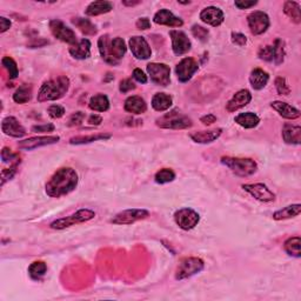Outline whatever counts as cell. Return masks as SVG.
Listing matches in <instances>:
<instances>
[{
    "mask_svg": "<svg viewBox=\"0 0 301 301\" xmlns=\"http://www.w3.org/2000/svg\"><path fill=\"white\" fill-rule=\"evenodd\" d=\"M198 69H199V64L193 58H183L175 67V73L180 83H187L194 76Z\"/></svg>",
    "mask_w": 301,
    "mask_h": 301,
    "instance_id": "obj_14",
    "label": "cell"
},
{
    "mask_svg": "<svg viewBox=\"0 0 301 301\" xmlns=\"http://www.w3.org/2000/svg\"><path fill=\"white\" fill-rule=\"evenodd\" d=\"M200 19L204 21L205 24L211 25L213 27L220 26L225 20V16L223 12L219 7L215 6H208L200 12Z\"/></svg>",
    "mask_w": 301,
    "mask_h": 301,
    "instance_id": "obj_18",
    "label": "cell"
},
{
    "mask_svg": "<svg viewBox=\"0 0 301 301\" xmlns=\"http://www.w3.org/2000/svg\"><path fill=\"white\" fill-rule=\"evenodd\" d=\"M47 113L52 119H59L62 116L65 115V108L60 105H51L49 108H47Z\"/></svg>",
    "mask_w": 301,
    "mask_h": 301,
    "instance_id": "obj_47",
    "label": "cell"
},
{
    "mask_svg": "<svg viewBox=\"0 0 301 301\" xmlns=\"http://www.w3.org/2000/svg\"><path fill=\"white\" fill-rule=\"evenodd\" d=\"M123 4L125 6H135L138 5V4H140V2H123Z\"/></svg>",
    "mask_w": 301,
    "mask_h": 301,
    "instance_id": "obj_58",
    "label": "cell"
},
{
    "mask_svg": "<svg viewBox=\"0 0 301 301\" xmlns=\"http://www.w3.org/2000/svg\"><path fill=\"white\" fill-rule=\"evenodd\" d=\"M221 164L229 167L238 177H251L258 170V165L251 158H233L222 157Z\"/></svg>",
    "mask_w": 301,
    "mask_h": 301,
    "instance_id": "obj_4",
    "label": "cell"
},
{
    "mask_svg": "<svg viewBox=\"0 0 301 301\" xmlns=\"http://www.w3.org/2000/svg\"><path fill=\"white\" fill-rule=\"evenodd\" d=\"M130 49L132 51V54L137 58V59H148L152 56V50L148 45L147 40L144 36L135 35L130 39Z\"/></svg>",
    "mask_w": 301,
    "mask_h": 301,
    "instance_id": "obj_15",
    "label": "cell"
},
{
    "mask_svg": "<svg viewBox=\"0 0 301 301\" xmlns=\"http://www.w3.org/2000/svg\"><path fill=\"white\" fill-rule=\"evenodd\" d=\"M2 64L4 67L7 69L10 74V79H16L18 74H19V71H18L17 62L14 61L11 57H4L2 60Z\"/></svg>",
    "mask_w": 301,
    "mask_h": 301,
    "instance_id": "obj_40",
    "label": "cell"
},
{
    "mask_svg": "<svg viewBox=\"0 0 301 301\" xmlns=\"http://www.w3.org/2000/svg\"><path fill=\"white\" fill-rule=\"evenodd\" d=\"M147 72L150 80L159 86H167L171 82V68L166 64L150 62L147 65Z\"/></svg>",
    "mask_w": 301,
    "mask_h": 301,
    "instance_id": "obj_9",
    "label": "cell"
},
{
    "mask_svg": "<svg viewBox=\"0 0 301 301\" xmlns=\"http://www.w3.org/2000/svg\"><path fill=\"white\" fill-rule=\"evenodd\" d=\"M19 164H13L10 165V168H5V170L2 171V186L5 185L7 180H11L14 177V174L17 173V168Z\"/></svg>",
    "mask_w": 301,
    "mask_h": 301,
    "instance_id": "obj_46",
    "label": "cell"
},
{
    "mask_svg": "<svg viewBox=\"0 0 301 301\" xmlns=\"http://www.w3.org/2000/svg\"><path fill=\"white\" fill-rule=\"evenodd\" d=\"M153 21L158 25H165L168 27H181L183 25V21L180 18L174 16L170 10L161 9L154 14Z\"/></svg>",
    "mask_w": 301,
    "mask_h": 301,
    "instance_id": "obj_19",
    "label": "cell"
},
{
    "mask_svg": "<svg viewBox=\"0 0 301 301\" xmlns=\"http://www.w3.org/2000/svg\"><path fill=\"white\" fill-rule=\"evenodd\" d=\"M174 221L183 231H191L200 221V215L192 208H181L174 213Z\"/></svg>",
    "mask_w": 301,
    "mask_h": 301,
    "instance_id": "obj_10",
    "label": "cell"
},
{
    "mask_svg": "<svg viewBox=\"0 0 301 301\" xmlns=\"http://www.w3.org/2000/svg\"><path fill=\"white\" fill-rule=\"evenodd\" d=\"M252 100V94L248 90H240L238 91L232 98L230 99L226 104V109L229 112H236L238 109L245 107Z\"/></svg>",
    "mask_w": 301,
    "mask_h": 301,
    "instance_id": "obj_21",
    "label": "cell"
},
{
    "mask_svg": "<svg viewBox=\"0 0 301 301\" xmlns=\"http://www.w3.org/2000/svg\"><path fill=\"white\" fill-rule=\"evenodd\" d=\"M11 27V21L5 17H0V32H6Z\"/></svg>",
    "mask_w": 301,
    "mask_h": 301,
    "instance_id": "obj_55",
    "label": "cell"
},
{
    "mask_svg": "<svg viewBox=\"0 0 301 301\" xmlns=\"http://www.w3.org/2000/svg\"><path fill=\"white\" fill-rule=\"evenodd\" d=\"M242 189L251 194L254 199L261 201V203H271V201L275 200V194L265 183H245V185H242Z\"/></svg>",
    "mask_w": 301,
    "mask_h": 301,
    "instance_id": "obj_13",
    "label": "cell"
},
{
    "mask_svg": "<svg viewBox=\"0 0 301 301\" xmlns=\"http://www.w3.org/2000/svg\"><path fill=\"white\" fill-rule=\"evenodd\" d=\"M32 131L35 132V133H45V132H53L54 131V125L53 124H44V125H35V126L32 127Z\"/></svg>",
    "mask_w": 301,
    "mask_h": 301,
    "instance_id": "obj_51",
    "label": "cell"
},
{
    "mask_svg": "<svg viewBox=\"0 0 301 301\" xmlns=\"http://www.w3.org/2000/svg\"><path fill=\"white\" fill-rule=\"evenodd\" d=\"M72 23L76 25L77 27L82 31L84 34L86 35H95L97 34V27L92 23L90 19H85V18H73Z\"/></svg>",
    "mask_w": 301,
    "mask_h": 301,
    "instance_id": "obj_34",
    "label": "cell"
},
{
    "mask_svg": "<svg viewBox=\"0 0 301 301\" xmlns=\"http://www.w3.org/2000/svg\"><path fill=\"white\" fill-rule=\"evenodd\" d=\"M154 179H156V182L160 183V185H164V183L173 181L175 179V173L171 170V168H163V170L157 172Z\"/></svg>",
    "mask_w": 301,
    "mask_h": 301,
    "instance_id": "obj_39",
    "label": "cell"
},
{
    "mask_svg": "<svg viewBox=\"0 0 301 301\" xmlns=\"http://www.w3.org/2000/svg\"><path fill=\"white\" fill-rule=\"evenodd\" d=\"M69 89V79L65 76H59L57 78L47 80L42 85L38 93L39 102L58 100L67 93Z\"/></svg>",
    "mask_w": 301,
    "mask_h": 301,
    "instance_id": "obj_3",
    "label": "cell"
},
{
    "mask_svg": "<svg viewBox=\"0 0 301 301\" xmlns=\"http://www.w3.org/2000/svg\"><path fill=\"white\" fill-rule=\"evenodd\" d=\"M221 133L222 128H215V130L211 131L193 132V133L190 134V138L197 144H211V142L215 141L216 139H219Z\"/></svg>",
    "mask_w": 301,
    "mask_h": 301,
    "instance_id": "obj_24",
    "label": "cell"
},
{
    "mask_svg": "<svg viewBox=\"0 0 301 301\" xmlns=\"http://www.w3.org/2000/svg\"><path fill=\"white\" fill-rule=\"evenodd\" d=\"M79 177L72 167H61L56 171L50 180L46 182L47 196L61 198L73 192L78 186Z\"/></svg>",
    "mask_w": 301,
    "mask_h": 301,
    "instance_id": "obj_1",
    "label": "cell"
},
{
    "mask_svg": "<svg viewBox=\"0 0 301 301\" xmlns=\"http://www.w3.org/2000/svg\"><path fill=\"white\" fill-rule=\"evenodd\" d=\"M271 107L273 108L274 111H277L282 118L288 119V120H295L300 118L301 116V113L298 108L293 107V106L284 101H273L271 104Z\"/></svg>",
    "mask_w": 301,
    "mask_h": 301,
    "instance_id": "obj_22",
    "label": "cell"
},
{
    "mask_svg": "<svg viewBox=\"0 0 301 301\" xmlns=\"http://www.w3.org/2000/svg\"><path fill=\"white\" fill-rule=\"evenodd\" d=\"M300 246H301V239L299 237H293L289 238L285 241L284 248L287 254L295 256V258H300L301 252H300Z\"/></svg>",
    "mask_w": 301,
    "mask_h": 301,
    "instance_id": "obj_37",
    "label": "cell"
},
{
    "mask_svg": "<svg viewBox=\"0 0 301 301\" xmlns=\"http://www.w3.org/2000/svg\"><path fill=\"white\" fill-rule=\"evenodd\" d=\"M274 61L275 64H281L285 58V45L281 39H277L274 43Z\"/></svg>",
    "mask_w": 301,
    "mask_h": 301,
    "instance_id": "obj_41",
    "label": "cell"
},
{
    "mask_svg": "<svg viewBox=\"0 0 301 301\" xmlns=\"http://www.w3.org/2000/svg\"><path fill=\"white\" fill-rule=\"evenodd\" d=\"M60 137L58 135H46V137H33V138H28L26 140L19 141L18 142V146L21 149H26V150H32L39 147H43V146H47V145H53L59 142Z\"/></svg>",
    "mask_w": 301,
    "mask_h": 301,
    "instance_id": "obj_17",
    "label": "cell"
},
{
    "mask_svg": "<svg viewBox=\"0 0 301 301\" xmlns=\"http://www.w3.org/2000/svg\"><path fill=\"white\" fill-rule=\"evenodd\" d=\"M89 106H90V108L92 109V111H95V112H106V111H108L109 100H108L107 95H105L102 93L93 95V97L90 99Z\"/></svg>",
    "mask_w": 301,
    "mask_h": 301,
    "instance_id": "obj_32",
    "label": "cell"
},
{
    "mask_svg": "<svg viewBox=\"0 0 301 301\" xmlns=\"http://www.w3.org/2000/svg\"><path fill=\"white\" fill-rule=\"evenodd\" d=\"M275 87H277L278 93L280 95H288L291 93V87L288 86L286 79L282 78V77H278V78L275 79Z\"/></svg>",
    "mask_w": 301,
    "mask_h": 301,
    "instance_id": "obj_43",
    "label": "cell"
},
{
    "mask_svg": "<svg viewBox=\"0 0 301 301\" xmlns=\"http://www.w3.org/2000/svg\"><path fill=\"white\" fill-rule=\"evenodd\" d=\"M133 78L140 84L147 83V76L145 74L144 71H141L140 68H135L133 71Z\"/></svg>",
    "mask_w": 301,
    "mask_h": 301,
    "instance_id": "obj_52",
    "label": "cell"
},
{
    "mask_svg": "<svg viewBox=\"0 0 301 301\" xmlns=\"http://www.w3.org/2000/svg\"><path fill=\"white\" fill-rule=\"evenodd\" d=\"M173 104V98L166 93H157L152 98V107L158 112L167 111Z\"/></svg>",
    "mask_w": 301,
    "mask_h": 301,
    "instance_id": "obj_29",
    "label": "cell"
},
{
    "mask_svg": "<svg viewBox=\"0 0 301 301\" xmlns=\"http://www.w3.org/2000/svg\"><path fill=\"white\" fill-rule=\"evenodd\" d=\"M232 42L238 46H245L246 43H247V38H246L245 34L239 32H233L232 33Z\"/></svg>",
    "mask_w": 301,
    "mask_h": 301,
    "instance_id": "obj_49",
    "label": "cell"
},
{
    "mask_svg": "<svg viewBox=\"0 0 301 301\" xmlns=\"http://www.w3.org/2000/svg\"><path fill=\"white\" fill-rule=\"evenodd\" d=\"M204 267L205 264L200 258H194V256L183 258L179 262L177 271H175V279L183 280V279L193 277V275L200 273L204 270Z\"/></svg>",
    "mask_w": 301,
    "mask_h": 301,
    "instance_id": "obj_7",
    "label": "cell"
},
{
    "mask_svg": "<svg viewBox=\"0 0 301 301\" xmlns=\"http://www.w3.org/2000/svg\"><path fill=\"white\" fill-rule=\"evenodd\" d=\"M269 80H270V74L261 68H254L251 72V76H249V83H251V86L256 91L262 90L264 87L267 85Z\"/></svg>",
    "mask_w": 301,
    "mask_h": 301,
    "instance_id": "obj_28",
    "label": "cell"
},
{
    "mask_svg": "<svg viewBox=\"0 0 301 301\" xmlns=\"http://www.w3.org/2000/svg\"><path fill=\"white\" fill-rule=\"evenodd\" d=\"M47 272V265L44 261H34L28 267V274L33 280H40Z\"/></svg>",
    "mask_w": 301,
    "mask_h": 301,
    "instance_id": "obj_38",
    "label": "cell"
},
{
    "mask_svg": "<svg viewBox=\"0 0 301 301\" xmlns=\"http://www.w3.org/2000/svg\"><path fill=\"white\" fill-rule=\"evenodd\" d=\"M282 139L286 144L299 145L301 142V127L292 124H285L282 127Z\"/></svg>",
    "mask_w": 301,
    "mask_h": 301,
    "instance_id": "obj_26",
    "label": "cell"
},
{
    "mask_svg": "<svg viewBox=\"0 0 301 301\" xmlns=\"http://www.w3.org/2000/svg\"><path fill=\"white\" fill-rule=\"evenodd\" d=\"M258 56L261 60L273 61L274 60V47L271 45L262 47V49L259 50Z\"/></svg>",
    "mask_w": 301,
    "mask_h": 301,
    "instance_id": "obj_45",
    "label": "cell"
},
{
    "mask_svg": "<svg viewBox=\"0 0 301 301\" xmlns=\"http://www.w3.org/2000/svg\"><path fill=\"white\" fill-rule=\"evenodd\" d=\"M84 119H85V113L76 112V113H73L71 117H69L67 125H68V126H71V127L72 126H78V125H80L83 123Z\"/></svg>",
    "mask_w": 301,
    "mask_h": 301,
    "instance_id": "obj_48",
    "label": "cell"
},
{
    "mask_svg": "<svg viewBox=\"0 0 301 301\" xmlns=\"http://www.w3.org/2000/svg\"><path fill=\"white\" fill-rule=\"evenodd\" d=\"M192 34L203 43L207 42V39H208V30L203 26H200V25H193Z\"/></svg>",
    "mask_w": 301,
    "mask_h": 301,
    "instance_id": "obj_44",
    "label": "cell"
},
{
    "mask_svg": "<svg viewBox=\"0 0 301 301\" xmlns=\"http://www.w3.org/2000/svg\"><path fill=\"white\" fill-rule=\"evenodd\" d=\"M2 159L3 163H10L12 164H20V159L17 154L12 153V150L7 147H4L2 150Z\"/></svg>",
    "mask_w": 301,
    "mask_h": 301,
    "instance_id": "obj_42",
    "label": "cell"
},
{
    "mask_svg": "<svg viewBox=\"0 0 301 301\" xmlns=\"http://www.w3.org/2000/svg\"><path fill=\"white\" fill-rule=\"evenodd\" d=\"M95 212L89 210V208H83V210L77 211L73 214L65 216V218H60L54 220L53 222L50 223V227L52 230H65L67 227L78 225V223H84L90 221V220L94 219Z\"/></svg>",
    "mask_w": 301,
    "mask_h": 301,
    "instance_id": "obj_6",
    "label": "cell"
},
{
    "mask_svg": "<svg viewBox=\"0 0 301 301\" xmlns=\"http://www.w3.org/2000/svg\"><path fill=\"white\" fill-rule=\"evenodd\" d=\"M50 30L52 32V34L56 36L57 39L61 40V42L67 43L72 46L78 43L76 32L73 31L72 28L66 26V25L59 19H53L50 21Z\"/></svg>",
    "mask_w": 301,
    "mask_h": 301,
    "instance_id": "obj_11",
    "label": "cell"
},
{
    "mask_svg": "<svg viewBox=\"0 0 301 301\" xmlns=\"http://www.w3.org/2000/svg\"><path fill=\"white\" fill-rule=\"evenodd\" d=\"M124 108L125 111L132 113V115H142L147 111V104L139 95H132L125 100Z\"/></svg>",
    "mask_w": 301,
    "mask_h": 301,
    "instance_id": "obj_23",
    "label": "cell"
},
{
    "mask_svg": "<svg viewBox=\"0 0 301 301\" xmlns=\"http://www.w3.org/2000/svg\"><path fill=\"white\" fill-rule=\"evenodd\" d=\"M101 123H102V118L98 115H92L89 118L90 125H95V126H98V125H100Z\"/></svg>",
    "mask_w": 301,
    "mask_h": 301,
    "instance_id": "obj_57",
    "label": "cell"
},
{
    "mask_svg": "<svg viewBox=\"0 0 301 301\" xmlns=\"http://www.w3.org/2000/svg\"><path fill=\"white\" fill-rule=\"evenodd\" d=\"M2 130L6 135L13 138H23L26 134V130L14 117H6L3 120Z\"/></svg>",
    "mask_w": 301,
    "mask_h": 301,
    "instance_id": "obj_20",
    "label": "cell"
},
{
    "mask_svg": "<svg viewBox=\"0 0 301 301\" xmlns=\"http://www.w3.org/2000/svg\"><path fill=\"white\" fill-rule=\"evenodd\" d=\"M248 26L252 34L260 35L265 33L270 27V18L262 11H254L247 17Z\"/></svg>",
    "mask_w": 301,
    "mask_h": 301,
    "instance_id": "obj_12",
    "label": "cell"
},
{
    "mask_svg": "<svg viewBox=\"0 0 301 301\" xmlns=\"http://www.w3.org/2000/svg\"><path fill=\"white\" fill-rule=\"evenodd\" d=\"M113 10V4L111 2H106V0H98V2L91 3L86 7L85 14L90 17H97L100 14H105L111 12Z\"/></svg>",
    "mask_w": 301,
    "mask_h": 301,
    "instance_id": "obj_27",
    "label": "cell"
},
{
    "mask_svg": "<svg viewBox=\"0 0 301 301\" xmlns=\"http://www.w3.org/2000/svg\"><path fill=\"white\" fill-rule=\"evenodd\" d=\"M135 25H137L138 30H148L150 28V21L148 18H139Z\"/></svg>",
    "mask_w": 301,
    "mask_h": 301,
    "instance_id": "obj_53",
    "label": "cell"
},
{
    "mask_svg": "<svg viewBox=\"0 0 301 301\" xmlns=\"http://www.w3.org/2000/svg\"><path fill=\"white\" fill-rule=\"evenodd\" d=\"M234 121L238 125H240L241 127L244 128H254L259 125L260 123V118L255 113L252 112H245V113H240L238 115L236 118H234Z\"/></svg>",
    "mask_w": 301,
    "mask_h": 301,
    "instance_id": "obj_30",
    "label": "cell"
},
{
    "mask_svg": "<svg viewBox=\"0 0 301 301\" xmlns=\"http://www.w3.org/2000/svg\"><path fill=\"white\" fill-rule=\"evenodd\" d=\"M98 47L102 59L113 66L119 64V61L123 59L127 51L126 44L123 38L116 36V38L111 39L108 34L101 35L99 38Z\"/></svg>",
    "mask_w": 301,
    "mask_h": 301,
    "instance_id": "obj_2",
    "label": "cell"
},
{
    "mask_svg": "<svg viewBox=\"0 0 301 301\" xmlns=\"http://www.w3.org/2000/svg\"><path fill=\"white\" fill-rule=\"evenodd\" d=\"M69 54L74 59H87L91 56V42L86 38L79 40L76 45L69 47Z\"/></svg>",
    "mask_w": 301,
    "mask_h": 301,
    "instance_id": "obj_25",
    "label": "cell"
},
{
    "mask_svg": "<svg viewBox=\"0 0 301 301\" xmlns=\"http://www.w3.org/2000/svg\"><path fill=\"white\" fill-rule=\"evenodd\" d=\"M301 211V205L300 204H294V205H289V206L282 208V210H279L277 212L273 213V219L278 220H287V219H292L295 218L300 214Z\"/></svg>",
    "mask_w": 301,
    "mask_h": 301,
    "instance_id": "obj_31",
    "label": "cell"
},
{
    "mask_svg": "<svg viewBox=\"0 0 301 301\" xmlns=\"http://www.w3.org/2000/svg\"><path fill=\"white\" fill-rule=\"evenodd\" d=\"M149 216V212L142 208H130V210H124L116 214L109 220L113 225H132V223L144 220Z\"/></svg>",
    "mask_w": 301,
    "mask_h": 301,
    "instance_id": "obj_8",
    "label": "cell"
},
{
    "mask_svg": "<svg viewBox=\"0 0 301 301\" xmlns=\"http://www.w3.org/2000/svg\"><path fill=\"white\" fill-rule=\"evenodd\" d=\"M135 89V85L134 83L132 82L131 79H124L123 82L120 83V86H119V90L121 93H127V92H130L132 90Z\"/></svg>",
    "mask_w": 301,
    "mask_h": 301,
    "instance_id": "obj_50",
    "label": "cell"
},
{
    "mask_svg": "<svg viewBox=\"0 0 301 301\" xmlns=\"http://www.w3.org/2000/svg\"><path fill=\"white\" fill-rule=\"evenodd\" d=\"M170 35L172 39V50H173L174 54L182 56V54L187 53L191 50L192 44H191V40L186 35L185 32L179 30H171Z\"/></svg>",
    "mask_w": 301,
    "mask_h": 301,
    "instance_id": "obj_16",
    "label": "cell"
},
{
    "mask_svg": "<svg viewBox=\"0 0 301 301\" xmlns=\"http://www.w3.org/2000/svg\"><path fill=\"white\" fill-rule=\"evenodd\" d=\"M200 121L204 125H212L213 123H215L216 121V117L214 115H206V116L201 117Z\"/></svg>",
    "mask_w": 301,
    "mask_h": 301,
    "instance_id": "obj_56",
    "label": "cell"
},
{
    "mask_svg": "<svg viewBox=\"0 0 301 301\" xmlns=\"http://www.w3.org/2000/svg\"><path fill=\"white\" fill-rule=\"evenodd\" d=\"M256 4H258V2H242V0H238V2L234 3V5H236V7H238L239 10H246L255 6Z\"/></svg>",
    "mask_w": 301,
    "mask_h": 301,
    "instance_id": "obj_54",
    "label": "cell"
},
{
    "mask_svg": "<svg viewBox=\"0 0 301 301\" xmlns=\"http://www.w3.org/2000/svg\"><path fill=\"white\" fill-rule=\"evenodd\" d=\"M157 125L160 128L166 130H185V128L192 127V119L182 115L179 109H172L166 115L157 119Z\"/></svg>",
    "mask_w": 301,
    "mask_h": 301,
    "instance_id": "obj_5",
    "label": "cell"
},
{
    "mask_svg": "<svg viewBox=\"0 0 301 301\" xmlns=\"http://www.w3.org/2000/svg\"><path fill=\"white\" fill-rule=\"evenodd\" d=\"M284 12L286 16L291 18L295 24L301 23L300 5L296 2H286L284 4Z\"/></svg>",
    "mask_w": 301,
    "mask_h": 301,
    "instance_id": "obj_35",
    "label": "cell"
},
{
    "mask_svg": "<svg viewBox=\"0 0 301 301\" xmlns=\"http://www.w3.org/2000/svg\"><path fill=\"white\" fill-rule=\"evenodd\" d=\"M112 135L107 133H99V134H92V135H82V137H73L69 139V144L71 145H84L90 144L93 141L99 140H107L111 139Z\"/></svg>",
    "mask_w": 301,
    "mask_h": 301,
    "instance_id": "obj_33",
    "label": "cell"
},
{
    "mask_svg": "<svg viewBox=\"0 0 301 301\" xmlns=\"http://www.w3.org/2000/svg\"><path fill=\"white\" fill-rule=\"evenodd\" d=\"M32 98V86L23 85L20 86L13 94V100L17 104H26Z\"/></svg>",
    "mask_w": 301,
    "mask_h": 301,
    "instance_id": "obj_36",
    "label": "cell"
}]
</instances>
